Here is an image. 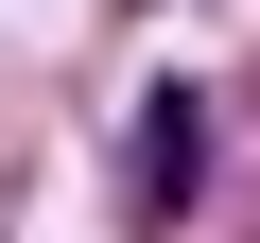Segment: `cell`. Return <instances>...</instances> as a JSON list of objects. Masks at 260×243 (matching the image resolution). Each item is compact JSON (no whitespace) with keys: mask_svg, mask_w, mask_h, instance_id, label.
I'll use <instances>...</instances> for the list:
<instances>
[{"mask_svg":"<svg viewBox=\"0 0 260 243\" xmlns=\"http://www.w3.org/2000/svg\"><path fill=\"white\" fill-rule=\"evenodd\" d=\"M139 208H156V226L191 208V104H139Z\"/></svg>","mask_w":260,"mask_h":243,"instance_id":"obj_1","label":"cell"}]
</instances>
